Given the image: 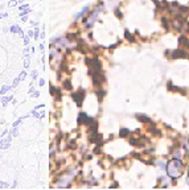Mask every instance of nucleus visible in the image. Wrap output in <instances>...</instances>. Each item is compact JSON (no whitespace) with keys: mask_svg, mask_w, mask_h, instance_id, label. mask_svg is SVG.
<instances>
[{"mask_svg":"<svg viewBox=\"0 0 189 190\" xmlns=\"http://www.w3.org/2000/svg\"><path fill=\"white\" fill-rule=\"evenodd\" d=\"M167 172L168 176L172 178H177L183 174V162L179 158H173L167 164Z\"/></svg>","mask_w":189,"mask_h":190,"instance_id":"f257e3e1","label":"nucleus"},{"mask_svg":"<svg viewBox=\"0 0 189 190\" xmlns=\"http://www.w3.org/2000/svg\"><path fill=\"white\" fill-rule=\"evenodd\" d=\"M71 97H73V99H74L75 102H77L78 106H81V104H82V99L85 98V91H83V90H79L78 93H74L73 95H71Z\"/></svg>","mask_w":189,"mask_h":190,"instance_id":"f03ea898","label":"nucleus"},{"mask_svg":"<svg viewBox=\"0 0 189 190\" xmlns=\"http://www.w3.org/2000/svg\"><path fill=\"white\" fill-rule=\"evenodd\" d=\"M175 54H172V57L173 58H177V57H185V51L184 50H176L173 51Z\"/></svg>","mask_w":189,"mask_h":190,"instance_id":"7ed1b4c3","label":"nucleus"},{"mask_svg":"<svg viewBox=\"0 0 189 190\" xmlns=\"http://www.w3.org/2000/svg\"><path fill=\"white\" fill-rule=\"evenodd\" d=\"M136 118H138L140 121H144V123H148V121H150V118H147L146 115H136Z\"/></svg>","mask_w":189,"mask_h":190,"instance_id":"20e7f679","label":"nucleus"},{"mask_svg":"<svg viewBox=\"0 0 189 190\" xmlns=\"http://www.w3.org/2000/svg\"><path fill=\"white\" fill-rule=\"evenodd\" d=\"M9 89H11V86H5V87H3V89H2V90H0V95L5 94V93H7V91H8V90H9Z\"/></svg>","mask_w":189,"mask_h":190,"instance_id":"39448f33","label":"nucleus"},{"mask_svg":"<svg viewBox=\"0 0 189 190\" xmlns=\"http://www.w3.org/2000/svg\"><path fill=\"white\" fill-rule=\"evenodd\" d=\"M126 37H127L128 40H130L131 42H134V41H135V38H134V37H132V36L130 34V32H126Z\"/></svg>","mask_w":189,"mask_h":190,"instance_id":"423d86ee","label":"nucleus"},{"mask_svg":"<svg viewBox=\"0 0 189 190\" xmlns=\"http://www.w3.org/2000/svg\"><path fill=\"white\" fill-rule=\"evenodd\" d=\"M126 135H128V129H126V128H123L122 131H120V137L126 136Z\"/></svg>","mask_w":189,"mask_h":190,"instance_id":"0eeeda50","label":"nucleus"},{"mask_svg":"<svg viewBox=\"0 0 189 190\" xmlns=\"http://www.w3.org/2000/svg\"><path fill=\"white\" fill-rule=\"evenodd\" d=\"M64 85H65V89H67V90H70V89H71L70 81H65V82H64Z\"/></svg>","mask_w":189,"mask_h":190,"instance_id":"6e6552de","label":"nucleus"},{"mask_svg":"<svg viewBox=\"0 0 189 190\" xmlns=\"http://www.w3.org/2000/svg\"><path fill=\"white\" fill-rule=\"evenodd\" d=\"M103 95H104V91L103 90H100V91H98V98H99V100L103 98Z\"/></svg>","mask_w":189,"mask_h":190,"instance_id":"1a4fd4ad","label":"nucleus"},{"mask_svg":"<svg viewBox=\"0 0 189 190\" xmlns=\"http://www.w3.org/2000/svg\"><path fill=\"white\" fill-rule=\"evenodd\" d=\"M11 99H12V97H7V98H3L2 100H3L4 104H7V102H8V100H11Z\"/></svg>","mask_w":189,"mask_h":190,"instance_id":"9d476101","label":"nucleus"},{"mask_svg":"<svg viewBox=\"0 0 189 190\" xmlns=\"http://www.w3.org/2000/svg\"><path fill=\"white\" fill-rule=\"evenodd\" d=\"M25 77H27V73H25V71H23V73L20 74V77H19V78H20V81H23V79L25 78Z\"/></svg>","mask_w":189,"mask_h":190,"instance_id":"9b49d317","label":"nucleus"},{"mask_svg":"<svg viewBox=\"0 0 189 190\" xmlns=\"http://www.w3.org/2000/svg\"><path fill=\"white\" fill-rule=\"evenodd\" d=\"M54 93H56V89H54V87H53V85H52V86H50V94H52V95H53Z\"/></svg>","mask_w":189,"mask_h":190,"instance_id":"f8f14e48","label":"nucleus"},{"mask_svg":"<svg viewBox=\"0 0 189 190\" xmlns=\"http://www.w3.org/2000/svg\"><path fill=\"white\" fill-rule=\"evenodd\" d=\"M11 30H12V32H17V30H19V28H17V26H12V28H11Z\"/></svg>","mask_w":189,"mask_h":190,"instance_id":"ddd939ff","label":"nucleus"},{"mask_svg":"<svg viewBox=\"0 0 189 190\" xmlns=\"http://www.w3.org/2000/svg\"><path fill=\"white\" fill-rule=\"evenodd\" d=\"M115 15H118V17L120 19V17H122V13H120V12L119 11H115Z\"/></svg>","mask_w":189,"mask_h":190,"instance_id":"4468645a","label":"nucleus"},{"mask_svg":"<svg viewBox=\"0 0 189 190\" xmlns=\"http://www.w3.org/2000/svg\"><path fill=\"white\" fill-rule=\"evenodd\" d=\"M28 42H29V38H28V37H24V44H25V45H27Z\"/></svg>","mask_w":189,"mask_h":190,"instance_id":"2eb2a0df","label":"nucleus"},{"mask_svg":"<svg viewBox=\"0 0 189 190\" xmlns=\"http://www.w3.org/2000/svg\"><path fill=\"white\" fill-rule=\"evenodd\" d=\"M20 82V78L19 79H15V82H13V86H17V83Z\"/></svg>","mask_w":189,"mask_h":190,"instance_id":"dca6fc26","label":"nucleus"},{"mask_svg":"<svg viewBox=\"0 0 189 190\" xmlns=\"http://www.w3.org/2000/svg\"><path fill=\"white\" fill-rule=\"evenodd\" d=\"M24 66H25V67H28V66H29V61H28V59L25 61V63H24Z\"/></svg>","mask_w":189,"mask_h":190,"instance_id":"f3484780","label":"nucleus"},{"mask_svg":"<svg viewBox=\"0 0 189 190\" xmlns=\"http://www.w3.org/2000/svg\"><path fill=\"white\" fill-rule=\"evenodd\" d=\"M9 5H11V7H13V5H16V2H9Z\"/></svg>","mask_w":189,"mask_h":190,"instance_id":"a211bd4d","label":"nucleus"},{"mask_svg":"<svg viewBox=\"0 0 189 190\" xmlns=\"http://www.w3.org/2000/svg\"><path fill=\"white\" fill-rule=\"evenodd\" d=\"M28 12H29V11H28V9H27V11H23V12H21V13H20V15H27V13H28Z\"/></svg>","mask_w":189,"mask_h":190,"instance_id":"6ab92c4d","label":"nucleus"},{"mask_svg":"<svg viewBox=\"0 0 189 190\" xmlns=\"http://www.w3.org/2000/svg\"><path fill=\"white\" fill-rule=\"evenodd\" d=\"M38 95H40L38 93H33V97H35V98H37V97H38Z\"/></svg>","mask_w":189,"mask_h":190,"instance_id":"aec40b11","label":"nucleus"},{"mask_svg":"<svg viewBox=\"0 0 189 190\" xmlns=\"http://www.w3.org/2000/svg\"><path fill=\"white\" fill-rule=\"evenodd\" d=\"M188 174H189V168H188Z\"/></svg>","mask_w":189,"mask_h":190,"instance_id":"412c9836","label":"nucleus"},{"mask_svg":"<svg viewBox=\"0 0 189 190\" xmlns=\"http://www.w3.org/2000/svg\"><path fill=\"white\" fill-rule=\"evenodd\" d=\"M2 16H4V15H0V17H2Z\"/></svg>","mask_w":189,"mask_h":190,"instance_id":"4be33fe9","label":"nucleus"}]
</instances>
